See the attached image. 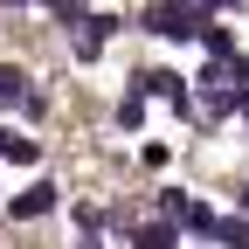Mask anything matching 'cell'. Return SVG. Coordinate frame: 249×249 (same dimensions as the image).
Here are the masks:
<instances>
[{
    "instance_id": "cell-2",
    "label": "cell",
    "mask_w": 249,
    "mask_h": 249,
    "mask_svg": "<svg viewBox=\"0 0 249 249\" xmlns=\"http://www.w3.org/2000/svg\"><path fill=\"white\" fill-rule=\"evenodd\" d=\"M55 201H62V187H55V180H28L21 194L7 201V214H14V222H42V214H55Z\"/></svg>"
},
{
    "instance_id": "cell-5",
    "label": "cell",
    "mask_w": 249,
    "mask_h": 249,
    "mask_svg": "<svg viewBox=\"0 0 249 249\" xmlns=\"http://www.w3.org/2000/svg\"><path fill=\"white\" fill-rule=\"evenodd\" d=\"M0 104H7V111H42V97H35V83H28V70L0 62Z\"/></svg>"
},
{
    "instance_id": "cell-6",
    "label": "cell",
    "mask_w": 249,
    "mask_h": 249,
    "mask_svg": "<svg viewBox=\"0 0 249 249\" xmlns=\"http://www.w3.org/2000/svg\"><path fill=\"white\" fill-rule=\"evenodd\" d=\"M0 160H7V166H35V160H42V145H35V139H21V132H0Z\"/></svg>"
},
{
    "instance_id": "cell-10",
    "label": "cell",
    "mask_w": 249,
    "mask_h": 249,
    "mask_svg": "<svg viewBox=\"0 0 249 249\" xmlns=\"http://www.w3.org/2000/svg\"><path fill=\"white\" fill-rule=\"evenodd\" d=\"M214 242H222V249H249V222H242V214L214 222Z\"/></svg>"
},
{
    "instance_id": "cell-11",
    "label": "cell",
    "mask_w": 249,
    "mask_h": 249,
    "mask_svg": "<svg viewBox=\"0 0 249 249\" xmlns=\"http://www.w3.org/2000/svg\"><path fill=\"white\" fill-rule=\"evenodd\" d=\"M118 124H124V132H145V97H139V90L118 104Z\"/></svg>"
},
{
    "instance_id": "cell-4",
    "label": "cell",
    "mask_w": 249,
    "mask_h": 249,
    "mask_svg": "<svg viewBox=\"0 0 249 249\" xmlns=\"http://www.w3.org/2000/svg\"><path fill=\"white\" fill-rule=\"evenodd\" d=\"M132 90H139V97L173 104V111H187V76H180V70H145V76H132Z\"/></svg>"
},
{
    "instance_id": "cell-12",
    "label": "cell",
    "mask_w": 249,
    "mask_h": 249,
    "mask_svg": "<svg viewBox=\"0 0 249 249\" xmlns=\"http://www.w3.org/2000/svg\"><path fill=\"white\" fill-rule=\"evenodd\" d=\"M42 7H49V14H55V21H70V28H76V21H83V0H42Z\"/></svg>"
},
{
    "instance_id": "cell-13",
    "label": "cell",
    "mask_w": 249,
    "mask_h": 249,
    "mask_svg": "<svg viewBox=\"0 0 249 249\" xmlns=\"http://www.w3.org/2000/svg\"><path fill=\"white\" fill-rule=\"evenodd\" d=\"M0 7H21V0H0Z\"/></svg>"
},
{
    "instance_id": "cell-8",
    "label": "cell",
    "mask_w": 249,
    "mask_h": 249,
    "mask_svg": "<svg viewBox=\"0 0 249 249\" xmlns=\"http://www.w3.org/2000/svg\"><path fill=\"white\" fill-rule=\"evenodd\" d=\"M173 242H180V229H166V222H145L132 235V249H173Z\"/></svg>"
},
{
    "instance_id": "cell-1",
    "label": "cell",
    "mask_w": 249,
    "mask_h": 249,
    "mask_svg": "<svg viewBox=\"0 0 249 249\" xmlns=\"http://www.w3.org/2000/svg\"><path fill=\"white\" fill-rule=\"evenodd\" d=\"M152 208H160V222H166V229H194V214H201V201L187 194L180 180H166V187H152Z\"/></svg>"
},
{
    "instance_id": "cell-3",
    "label": "cell",
    "mask_w": 249,
    "mask_h": 249,
    "mask_svg": "<svg viewBox=\"0 0 249 249\" xmlns=\"http://www.w3.org/2000/svg\"><path fill=\"white\" fill-rule=\"evenodd\" d=\"M111 35H118V21H111V14H83V21H76V35H70V49H76V62H97Z\"/></svg>"
},
{
    "instance_id": "cell-7",
    "label": "cell",
    "mask_w": 249,
    "mask_h": 249,
    "mask_svg": "<svg viewBox=\"0 0 249 249\" xmlns=\"http://www.w3.org/2000/svg\"><path fill=\"white\" fill-rule=\"evenodd\" d=\"M194 35H201V49H208L214 62H222V55H235V35H229V28H222V21H201V28H194Z\"/></svg>"
},
{
    "instance_id": "cell-9",
    "label": "cell",
    "mask_w": 249,
    "mask_h": 249,
    "mask_svg": "<svg viewBox=\"0 0 249 249\" xmlns=\"http://www.w3.org/2000/svg\"><path fill=\"white\" fill-rule=\"evenodd\" d=\"M139 166H145V173H166V166H173V145H166V139H145V145H139Z\"/></svg>"
}]
</instances>
